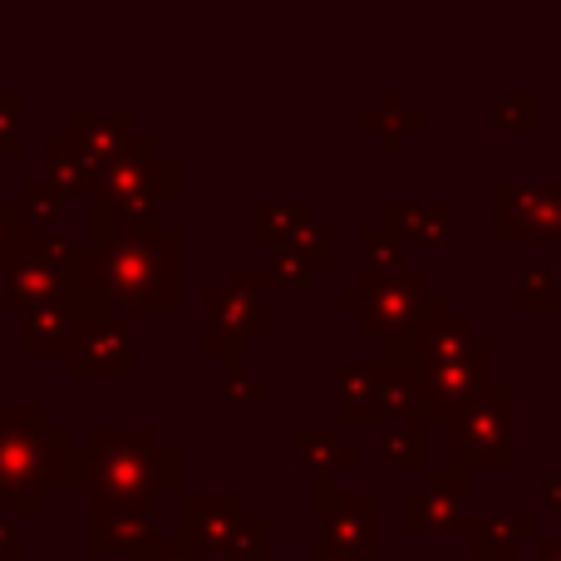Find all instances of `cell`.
<instances>
[{"instance_id": "obj_23", "label": "cell", "mask_w": 561, "mask_h": 561, "mask_svg": "<svg viewBox=\"0 0 561 561\" xmlns=\"http://www.w3.org/2000/svg\"><path fill=\"white\" fill-rule=\"evenodd\" d=\"M379 458L399 473H428V424L419 414H394L379 424Z\"/></svg>"}, {"instance_id": "obj_17", "label": "cell", "mask_w": 561, "mask_h": 561, "mask_svg": "<svg viewBox=\"0 0 561 561\" xmlns=\"http://www.w3.org/2000/svg\"><path fill=\"white\" fill-rule=\"evenodd\" d=\"M59 134L69 138V148H75L79 158H84V168L94 173V183L108 173V168L118 163V158L134 148L138 138V124L128 108H108V114H84V108H75V114L65 118V128Z\"/></svg>"}, {"instance_id": "obj_38", "label": "cell", "mask_w": 561, "mask_h": 561, "mask_svg": "<svg viewBox=\"0 0 561 561\" xmlns=\"http://www.w3.org/2000/svg\"><path fill=\"white\" fill-rule=\"evenodd\" d=\"M542 513H557V523H561V468H547L542 473Z\"/></svg>"}, {"instance_id": "obj_1", "label": "cell", "mask_w": 561, "mask_h": 561, "mask_svg": "<svg viewBox=\"0 0 561 561\" xmlns=\"http://www.w3.org/2000/svg\"><path fill=\"white\" fill-rule=\"evenodd\" d=\"M65 493H89L84 448L45 414V404L0 399V513L20 523Z\"/></svg>"}, {"instance_id": "obj_5", "label": "cell", "mask_w": 561, "mask_h": 561, "mask_svg": "<svg viewBox=\"0 0 561 561\" xmlns=\"http://www.w3.org/2000/svg\"><path fill=\"white\" fill-rule=\"evenodd\" d=\"M448 448H454L458 473H503L517 463V385L493 379L483 385L448 424Z\"/></svg>"}, {"instance_id": "obj_24", "label": "cell", "mask_w": 561, "mask_h": 561, "mask_svg": "<svg viewBox=\"0 0 561 561\" xmlns=\"http://www.w3.org/2000/svg\"><path fill=\"white\" fill-rule=\"evenodd\" d=\"M45 183H55L65 197H84L89 203V193H94V173L84 168V158L69 148V138L65 134H49L45 138Z\"/></svg>"}, {"instance_id": "obj_41", "label": "cell", "mask_w": 561, "mask_h": 561, "mask_svg": "<svg viewBox=\"0 0 561 561\" xmlns=\"http://www.w3.org/2000/svg\"><path fill=\"white\" fill-rule=\"evenodd\" d=\"M428 561H468V557H428Z\"/></svg>"}, {"instance_id": "obj_35", "label": "cell", "mask_w": 561, "mask_h": 561, "mask_svg": "<svg viewBox=\"0 0 561 561\" xmlns=\"http://www.w3.org/2000/svg\"><path fill=\"white\" fill-rule=\"evenodd\" d=\"M262 276H266V286H272V290H306L320 272L306 262V256H296V252H272V262H266Z\"/></svg>"}, {"instance_id": "obj_25", "label": "cell", "mask_w": 561, "mask_h": 561, "mask_svg": "<svg viewBox=\"0 0 561 561\" xmlns=\"http://www.w3.org/2000/svg\"><path fill=\"white\" fill-rule=\"evenodd\" d=\"M493 134H537L542 128V94L537 89H507L488 104Z\"/></svg>"}, {"instance_id": "obj_33", "label": "cell", "mask_w": 561, "mask_h": 561, "mask_svg": "<svg viewBox=\"0 0 561 561\" xmlns=\"http://www.w3.org/2000/svg\"><path fill=\"white\" fill-rule=\"evenodd\" d=\"M25 148V94L0 89V158H15Z\"/></svg>"}, {"instance_id": "obj_7", "label": "cell", "mask_w": 561, "mask_h": 561, "mask_svg": "<svg viewBox=\"0 0 561 561\" xmlns=\"http://www.w3.org/2000/svg\"><path fill=\"white\" fill-rule=\"evenodd\" d=\"M79 290H89L84 247L65 232H30V247L0 272V310L20 316L39 300H65L79 296Z\"/></svg>"}, {"instance_id": "obj_14", "label": "cell", "mask_w": 561, "mask_h": 561, "mask_svg": "<svg viewBox=\"0 0 561 561\" xmlns=\"http://www.w3.org/2000/svg\"><path fill=\"white\" fill-rule=\"evenodd\" d=\"M320 517V537L316 542L335 547V552L355 557V561H375L379 547H385V497L379 493H345L335 488L330 497L316 503Z\"/></svg>"}, {"instance_id": "obj_21", "label": "cell", "mask_w": 561, "mask_h": 561, "mask_svg": "<svg viewBox=\"0 0 561 561\" xmlns=\"http://www.w3.org/2000/svg\"><path fill=\"white\" fill-rule=\"evenodd\" d=\"M379 222L399 237L404 247H444L448 242V222H454V207L448 197H428V203H399V197H385L379 203Z\"/></svg>"}, {"instance_id": "obj_30", "label": "cell", "mask_w": 561, "mask_h": 561, "mask_svg": "<svg viewBox=\"0 0 561 561\" xmlns=\"http://www.w3.org/2000/svg\"><path fill=\"white\" fill-rule=\"evenodd\" d=\"M286 252H296V256H306L310 266H316V272H335V262H340V237H335V227L330 222H310L306 232L296 237V242L286 247Z\"/></svg>"}, {"instance_id": "obj_9", "label": "cell", "mask_w": 561, "mask_h": 561, "mask_svg": "<svg viewBox=\"0 0 561 561\" xmlns=\"http://www.w3.org/2000/svg\"><path fill=\"white\" fill-rule=\"evenodd\" d=\"M69 379H134L138 375V325L124 306L94 296L65 350Z\"/></svg>"}, {"instance_id": "obj_15", "label": "cell", "mask_w": 561, "mask_h": 561, "mask_svg": "<svg viewBox=\"0 0 561 561\" xmlns=\"http://www.w3.org/2000/svg\"><path fill=\"white\" fill-rule=\"evenodd\" d=\"M247 517H252L247 493H178V542L193 557H222Z\"/></svg>"}, {"instance_id": "obj_29", "label": "cell", "mask_w": 561, "mask_h": 561, "mask_svg": "<svg viewBox=\"0 0 561 561\" xmlns=\"http://www.w3.org/2000/svg\"><path fill=\"white\" fill-rule=\"evenodd\" d=\"M355 128H359V134H375V138H379V148H385V153L394 158L399 148H404V138H409V134H424L428 118L419 114V108H409V114L399 118V124H385V118H379V108H365V114L355 118Z\"/></svg>"}, {"instance_id": "obj_20", "label": "cell", "mask_w": 561, "mask_h": 561, "mask_svg": "<svg viewBox=\"0 0 561 561\" xmlns=\"http://www.w3.org/2000/svg\"><path fill=\"white\" fill-rule=\"evenodd\" d=\"M290 454H296L300 473H310L316 503L335 493L340 473H355L359 468V448H350L335 424H296L290 428Z\"/></svg>"}, {"instance_id": "obj_3", "label": "cell", "mask_w": 561, "mask_h": 561, "mask_svg": "<svg viewBox=\"0 0 561 561\" xmlns=\"http://www.w3.org/2000/svg\"><path fill=\"white\" fill-rule=\"evenodd\" d=\"M84 497L158 507L163 493L183 488V448L163 444L153 424H94L84 434Z\"/></svg>"}, {"instance_id": "obj_32", "label": "cell", "mask_w": 561, "mask_h": 561, "mask_svg": "<svg viewBox=\"0 0 561 561\" xmlns=\"http://www.w3.org/2000/svg\"><path fill=\"white\" fill-rule=\"evenodd\" d=\"M222 561H276V552H272V523L252 513L242 527H237L232 542H227Z\"/></svg>"}, {"instance_id": "obj_37", "label": "cell", "mask_w": 561, "mask_h": 561, "mask_svg": "<svg viewBox=\"0 0 561 561\" xmlns=\"http://www.w3.org/2000/svg\"><path fill=\"white\" fill-rule=\"evenodd\" d=\"M134 561H203V557H193L183 542H178V537H163V542L148 547V552H144V557H134Z\"/></svg>"}, {"instance_id": "obj_40", "label": "cell", "mask_w": 561, "mask_h": 561, "mask_svg": "<svg viewBox=\"0 0 561 561\" xmlns=\"http://www.w3.org/2000/svg\"><path fill=\"white\" fill-rule=\"evenodd\" d=\"M306 561H355V557H345V552H335V547L316 542V547H310V557H306Z\"/></svg>"}, {"instance_id": "obj_11", "label": "cell", "mask_w": 561, "mask_h": 561, "mask_svg": "<svg viewBox=\"0 0 561 561\" xmlns=\"http://www.w3.org/2000/svg\"><path fill=\"white\" fill-rule=\"evenodd\" d=\"M497 355H483V359H463V365H414L404 375H394L404 385V399H409V414H419L428 428L434 424H454V414L478 394L483 385L497 379Z\"/></svg>"}, {"instance_id": "obj_22", "label": "cell", "mask_w": 561, "mask_h": 561, "mask_svg": "<svg viewBox=\"0 0 561 561\" xmlns=\"http://www.w3.org/2000/svg\"><path fill=\"white\" fill-rule=\"evenodd\" d=\"M310 222H316V207L310 203L256 197V203H247V247H256V252H286Z\"/></svg>"}, {"instance_id": "obj_13", "label": "cell", "mask_w": 561, "mask_h": 561, "mask_svg": "<svg viewBox=\"0 0 561 561\" xmlns=\"http://www.w3.org/2000/svg\"><path fill=\"white\" fill-rule=\"evenodd\" d=\"M404 409V385L379 359H355L335 369V428H379Z\"/></svg>"}, {"instance_id": "obj_42", "label": "cell", "mask_w": 561, "mask_h": 561, "mask_svg": "<svg viewBox=\"0 0 561 561\" xmlns=\"http://www.w3.org/2000/svg\"><path fill=\"white\" fill-rule=\"evenodd\" d=\"M557 424H561V404H557ZM557 468H561V458H557Z\"/></svg>"}, {"instance_id": "obj_12", "label": "cell", "mask_w": 561, "mask_h": 561, "mask_svg": "<svg viewBox=\"0 0 561 561\" xmlns=\"http://www.w3.org/2000/svg\"><path fill=\"white\" fill-rule=\"evenodd\" d=\"M468 488L473 478L458 473L454 463L448 468H428L424 483L414 493L399 497V533L409 542H424V537H454L458 523L468 517Z\"/></svg>"}, {"instance_id": "obj_19", "label": "cell", "mask_w": 561, "mask_h": 561, "mask_svg": "<svg viewBox=\"0 0 561 561\" xmlns=\"http://www.w3.org/2000/svg\"><path fill=\"white\" fill-rule=\"evenodd\" d=\"M89 300H94V290H79V296L65 300H39V306L20 310V350H25V359H65Z\"/></svg>"}, {"instance_id": "obj_44", "label": "cell", "mask_w": 561, "mask_h": 561, "mask_svg": "<svg viewBox=\"0 0 561 561\" xmlns=\"http://www.w3.org/2000/svg\"><path fill=\"white\" fill-rule=\"evenodd\" d=\"M300 561H306V557H300Z\"/></svg>"}, {"instance_id": "obj_4", "label": "cell", "mask_w": 561, "mask_h": 561, "mask_svg": "<svg viewBox=\"0 0 561 561\" xmlns=\"http://www.w3.org/2000/svg\"><path fill=\"white\" fill-rule=\"evenodd\" d=\"M178 187H183V163L163 153L153 134H138L134 148L89 193V242L163 227V207L178 197Z\"/></svg>"}, {"instance_id": "obj_8", "label": "cell", "mask_w": 561, "mask_h": 561, "mask_svg": "<svg viewBox=\"0 0 561 561\" xmlns=\"http://www.w3.org/2000/svg\"><path fill=\"white\" fill-rule=\"evenodd\" d=\"M266 276L252 272V266H232L222 276V286H213L203 296V350L227 359H247L252 340H262L272 330V316H266Z\"/></svg>"}, {"instance_id": "obj_6", "label": "cell", "mask_w": 561, "mask_h": 561, "mask_svg": "<svg viewBox=\"0 0 561 561\" xmlns=\"http://www.w3.org/2000/svg\"><path fill=\"white\" fill-rule=\"evenodd\" d=\"M428 296H434V280H428L424 266H399V272H365L355 286H345L335 296V310H345L355 320L359 335L389 345V340L414 335Z\"/></svg>"}, {"instance_id": "obj_2", "label": "cell", "mask_w": 561, "mask_h": 561, "mask_svg": "<svg viewBox=\"0 0 561 561\" xmlns=\"http://www.w3.org/2000/svg\"><path fill=\"white\" fill-rule=\"evenodd\" d=\"M84 286L128 316H173L183 306V232L178 222L84 242Z\"/></svg>"}, {"instance_id": "obj_27", "label": "cell", "mask_w": 561, "mask_h": 561, "mask_svg": "<svg viewBox=\"0 0 561 561\" xmlns=\"http://www.w3.org/2000/svg\"><path fill=\"white\" fill-rule=\"evenodd\" d=\"M513 306L523 310V316H552L561 306V280L552 266H542V262L523 266L513 280Z\"/></svg>"}, {"instance_id": "obj_36", "label": "cell", "mask_w": 561, "mask_h": 561, "mask_svg": "<svg viewBox=\"0 0 561 561\" xmlns=\"http://www.w3.org/2000/svg\"><path fill=\"white\" fill-rule=\"evenodd\" d=\"M25 557V533L10 513H0V561H20Z\"/></svg>"}, {"instance_id": "obj_31", "label": "cell", "mask_w": 561, "mask_h": 561, "mask_svg": "<svg viewBox=\"0 0 561 561\" xmlns=\"http://www.w3.org/2000/svg\"><path fill=\"white\" fill-rule=\"evenodd\" d=\"M222 394L232 404H266L272 399V379L252 375V359H227L222 365Z\"/></svg>"}, {"instance_id": "obj_16", "label": "cell", "mask_w": 561, "mask_h": 561, "mask_svg": "<svg viewBox=\"0 0 561 561\" xmlns=\"http://www.w3.org/2000/svg\"><path fill=\"white\" fill-rule=\"evenodd\" d=\"M163 542V523L158 507L144 503H108V497H89V557L108 561V557H144L148 547Z\"/></svg>"}, {"instance_id": "obj_28", "label": "cell", "mask_w": 561, "mask_h": 561, "mask_svg": "<svg viewBox=\"0 0 561 561\" xmlns=\"http://www.w3.org/2000/svg\"><path fill=\"white\" fill-rule=\"evenodd\" d=\"M355 247H359L365 272H399V266H404V252H409V247L399 242L385 222H379V217H369V222L355 227Z\"/></svg>"}, {"instance_id": "obj_10", "label": "cell", "mask_w": 561, "mask_h": 561, "mask_svg": "<svg viewBox=\"0 0 561 561\" xmlns=\"http://www.w3.org/2000/svg\"><path fill=\"white\" fill-rule=\"evenodd\" d=\"M493 247H561V178H497Z\"/></svg>"}, {"instance_id": "obj_18", "label": "cell", "mask_w": 561, "mask_h": 561, "mask_svg": "<svg viewBox=\"0 0 561 561\" xmlns=\"http://www.w3.org/2000/svg\"><path fill=\"white\" fill-rule=\"evenodd\" d=\"M468 542V561H513L533 557L527 547L542 542V517L537 513H468L458 533Z\"/></svg>"}, {"instance_id": "obj_43", "label": "cell", "mask_w": 561, "mask_h": 561, "mask_svg": "<svg viewBox=\"0 0 561 561\" xmlns=\"http://www.w3.org/2000/svg\"><path fill=\"white\" fill-rule=\"evenodd\" d=\"M557 533H561V523H557Z\"/></svg>"}, {"instance_id": "obj_26", "label": "cell", "mask_w": 561, "mask_h": 561, "mask_svg": "<svg viewBox=\"0 0 561 561\" xmlns=\"http://www.w3.org/2000/svg\"><path fill=\"white\" fill-rule=\"evenodd\" d=\"M20 213H25V222H30V232H59V217H65V207H69V197L59 193L55 183H45V178H25L20 183Z\"/></svg>"}, {"instance_id": "obj_34", "label": "cell", "mask_w": 561, "mask_h": 561, "mask_svg": "<svg viewBox=\"0 0 561 561\" xmlns=\"http://www.w3.org/2000/svg\"><path fill=\"white\" fill-rule=\"evenodd\" d=\"M25 247H30V222H25V213H20L15 197H0V272H5V266L15 262Z\"/></svg>"}, {"instance_id": "obj_39", "label": "cell", "mask_w": 561, "mask_h": 561, "mask_svg": "<svg viewBox=\"0 0 561 561\" xmlns=\"http://www.w3.org/2000/svg\"><path fill=\"white\" fill-rule=\"evenodd\" d=\"M533 561H561V533L557 537H542V542L533 547Z\"/></svg>"}]
</instances>
